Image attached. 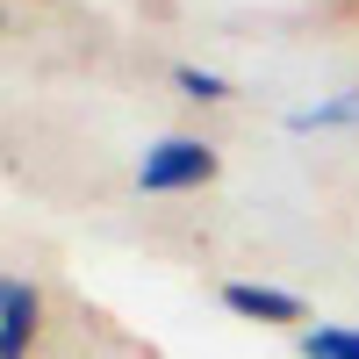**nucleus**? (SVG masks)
Masks as SVG:
<instances>
[{
  "instance_id": "1",
  "label": "nucleus",
  "mask_w": 359,
  "mask_h": 359,
  "mask_svg": "<svg viewBox=\"0 0 359 359\" xmlns=\"http://www.w3.org/2000/svg\"><path fill=\"white\" fill-rule=\"evenodd\" d=\"M208 180H216V144H201V137H158L137 158L144 194H187V187H208Z\"/></svg>"
},
{
  "instance_id": "2",
  "label": "nucleus",
  "mask_w": 359,
  "mask_h": 359,
  "mask_svg": "<svg viewBox=\"0 0 359 359\" xmlns=\"http://www.w3.org/2000/svg\"><path fill=\"white\" fill-rule=\"evenodd\" d=\"M29 331H36V287L8 280L0 287V359H29Z\"/></svg>"
},
{
  "instance_id": "3",
  "label": "nucleus",
  "mask_w": 359,
  "mask_h": 359,
  "mask_svg": "<svg viewBox=\"0 0 359 359\" xmlns=\"http://www.w3.org/2000/svg\"><path fill=\"white\" fill-rule=\"evenodd\" d=\"M223 302H230L237 316H259V323H302V294H287V287L230 280V287H223Z\"/></svg>"
},
{
  "instance_id": "4",
  "label": "nucleus",
  "mask_w": 359,
  "mask_h": 359,
  "mask_svg": "<svg viewBox=\"0 0 359 359\" xmlns=\"http://www.w3.org/2000/svg\"><path fill=\"white\" fill-rule=\"evenodd\" d=\"M302 359H359V331H345V323H309Z\"/></svg>"
},
{
  "instance_id": "5",
  "label": "nucleus",
  "mask_w": 359,
  "mask_h": 359,
  "mask_svg": "<svg viewBox=\"0 0 359 359\" xmlns=\"http://www.w3.org/2000/svg\"><path fill=\"white\" fill-rule=\"evenodd\" d=\"M338 123H359V94H338V101H316V108L287 115V130H338Z\"/></svg>"
},
{
  "instance_id": "6",
  "label": "nucleus",
  "mask_w": 359,
  "mask_h": 359,
  "mask_svg": "<svg viewBox=\"0 0 359 359\" xmlns=\"http://www.w3.org/2000/svg\"><path fill=\"white\" fill-rule=\"evenodd\" d=\"M172 79H180V94H187V101H230V79L201 72V65H180Z\"/></svg>"
}]
</instances>
